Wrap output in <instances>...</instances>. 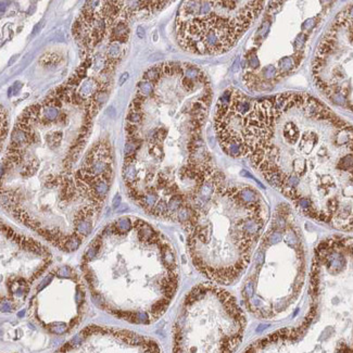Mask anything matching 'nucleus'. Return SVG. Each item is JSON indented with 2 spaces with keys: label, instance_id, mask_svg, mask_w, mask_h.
<instances>
[{
  "label": "nucleus",
  "instance_id": "f257e3e1",
  "mask_svg": "<svg viewBox=\"0 0 353 353\" xmlns=\"http://www.w3.org/2000/svg\"><path fill=\"white\" fill-rule=\"evenodd\" d=\"M241 157L307 218L353 232V125L305 92L251 103Z\"/></svg>",
  "mask_w": 353,
  "mask_h": 353
},
{
  "label": "nucleus",
  "instance_id": "f03ea898",
  "mask_svg": "<svg viewBox=\"0 0 353 353\" xmlns=\"http://www.w3.org/2000/svg\"><path fill=\"white\" fill-rule=\"evenodd\" d=\"M81 269L96 305L137 325L159 320L179 290V263L171 243L148 223L128 216L96 237Z\"/></svg>",
  "mask_w": 353,
  "mask_h": 353
},
{
  "label": "nucleus",
  "instance_id": "7ed1b4c3",
  "mask_svg": "<svg viewBox=\"0 0 353 353\" xmlns=\"http://www.w3.org/2000/svg\"><path fill=\"white\" fill-rule=\"evenodd\" d=\"M307 294L296 325L260 338L243 353H353V237L330 236L315 247Z\"/></svg>",
  "mask_w": 353,
  "mask_h": 353
},
{
  "label": "nucleus",
  "instance_id": "20e7f679",
  "mask_svg": "<svg viewBox=\"0 0 353 353\" xmlns=\"http://www.w3.org/2000/svg\"><path fill=\"white\" fill-rule=\"evenodd\" d=\"M268 222V207L248 185H228L198 194L183 223L194 268L211 282L230 285L248 270Z\"/></svg>",
  "mask_w": 353,
  "mask_h": 353
},
{
  "label": "nucleus",
  "instance_id": "39448f33",
  "mask_svg": "<svg viewBox=\"0 0 353 353\" xmlns=\"http://www.w3.org/2000/svg\"><path fill=\"white\" fill-rule=\"evenodd\" d=\"M258 246L241 290L243 305L259 320H279L297 305L307 277L305 246L290 211L273 219Z\"/></svg>",
  "mask_w": 353,
  "mask_h": 353
},
{
  "label": "nucleus",
  "instance_id": "423d86ee",
  "mask_svg": "<svg viewBox=\"0 0 353 353\" xmlns=\"http://www.w3.org/2000/svg\"><path fill=\"white\" fill-rule=\"evenodd\" d=\"M239 301L218 285L194 286L186 294L173 326V353H235L246 332Z\"/></svg>",
  "mask_w": 353,
  "mask_h": 353
},
{
  "label": "nucleus",
  "instance_id": "0eeeda50",
  "mask_svg": "<svg viewBox=\"0 0 353 353\" xmlns=\"http://www.w3.org/2000/svg\"><path fill=\"white\" fill-rule=\"evenodd\" d=\"M264 1H184L177 12L179 46L196 54L233 48L264 9Z\"/></svg>",
  "mask_w": 353,
  "mask_h": 353
},
{
  "label": "nucleus",
  "instance_id": "6e6552de",
  "mask_svg": "<svg viewBox=\"0 0 353 353\" xmlns=\"http://www.w3.org/2000/svg\"><path fill=\"white\" fill-rule=\"evenodd\" d=\"M312 79L332 105L353 113V3L337 13L321 37Z\"/></svg>",
  "mask_w": 353,
  "mask_h": 353
},
{
  "label": "nucleus",
  "instance_id": "1a4fd4ad",
  "mask_svg": "<svg viewBox=\"0 0 353 353\" xmlns=\"http://www.w3.org/2000/svg\"><path fill=\"white\" fill-rule=\"evenodd\" d=\"M86 290L82 277L71 266L49 272L30 301L34 322L56 335L74 330L84 316Z\"/></svg>",
  "mask_w": 353,
  "mask_h": 353
},
{
  "label": "nucleus",
  "instance_id": "9d476101",
  "mask_svg": "<svg viewBox=\"0 0 353 353\" xmlns=\"http://www.w3.org/2000/svg\"><path fill=\"white\" fill-rule=\"evenodd\" d=\"M3 235L12 243L13 250L3 247L1 254V310L17 311L31 294L34 283L44 275L52 256L39 241L1 226Z\"/></svg>",
  "mask_w": 353,
  "mask_h": 353
},
{
  "label": "nucleus",
  "instance_id": "9b49d317",
  "mask_svg": "<svg viewBox=\"0 0 353 353\" xmlns=\"http://www.w3.org/2000/svg\"><path fill=\"white\" fill-rule=\"evenodd\" d=\"M54 353H161L156 341L131 330L90 325Z\"/></svg>",
  "mask_w": 353,
  "mask_h": 353
},
{
  "label": "nucleus",
  "instance_id": "f8f14e48",
  "mask_svg": "<svg viewBox=\"0 0 353 353\" xmlns=\"http://www.w3.org/2000/svg\"><path fill=\"white\" fill-rule=\"evenodd\" d=\"M28 134H26L23 128H18L12 132V136H11L12 148L20 149L21 147L28 143Z\"/></svg>",
  "mask_w": 353,
  "mask_h": 353
},
{
  "label": "nucleus",
  "instance_id": "ddd939ff",
  "mask_svg": "<svg viewBox=\"0 0 353 353\" xmlns=\"http://www.w3.org/2000/svg\"><path fill=\"white\" fill-rule=\"evenodd\" d=\"M96 90H97V83L92 80V79H86V80H84V82L81 84L79 94H80L82 98H88L90 97Z\"/></svg>",
  "mask_w": 353,
  "mask_h": 353
},
{
  "label": "nucleus",
  "instance_id": "4468645a",
  "mask_svg": "<svg viewBox=\"0 0 353 353\" xmlns=\"http://www.w3.org/2000/svg\"><path fill=\"white\" fill-rule=\"evenodd\" d=\"M154 90V85L152 82L149 81L143 80L139 83V92L143 97H148Z\"/></svg>",
  "mask_w": 353,
  "mask_h": 353
},
{
  "label": "nucleus",
  "instance_id": "2eb2a0df",
  "mask_svg": "<svg viewBox=\"0 0 353 353\" xmlns=\"http://www.w3.org/2000/svg\"><path fill=\"white\" fill-rule=\"evenodd\" d=\"M112 34L117 39H125L128 35V26L124 23L117 24V26L113 28Z\"/></svg>",
  "mask_w": 353,
  "mask_h": 353
},
{
  "label": "nucleus",
  "instance_id": "dca6fc26",
  "mask_svg": "<svg viewBox=\"0 0 353 353\" xmlns=\"http://www.w3.org/2000/svg\"><path fill=\"white\" fill-rule=\"evenodd\" d=\"M121 45L119 43H111L107 49V56L109 59H118L121 56Z\"/></svg>",
  "mask_w": 353,
  "mask_h": 353
},
{
  "label": "nucleus",
  "instance_id": "f3484780",
  "mask_svg": "<svg viewBox=\"0 0 353 353\" xmlns=\"http://www.w3.org/2000/svg\"><path fill=\"white\" fill-rule=\"evenodd\" d=\"M43 115H44V118L46 119V120L54 121V119H57V117L59 115V109L54 107V105H47L44 109Z\"/></svg>",
  "mask_w": 353,
  "mask_h": 353
},
{
  "label": "nucleus",
  "instance_id": "a211bd4d",
  "mask_svg": "<svg viewBox=\"0 0 353 353\" xmlns=\"http://www.w3.org/2000/svg\"><path fill=\"white\" fill-rule=\"evenodd\" d=\"M141 119H143V117H141V113L136 112V111H133V112L128 115V122H131L133 124L141 123Z\"/></svg>",
  "mask_w": 353,
  "mask_h": 353
},
{
  "label": "nucleus",
  "instance_id": "6ab92c4d",
  "mask_svg": "<svg viewBox=\"0 0 353 353\" xmlns=\"http://www.w3.org/2000/svg\"><path fill=\"white\" fill-rule=\"evenodd\" d=\"M108 99V92H97L95 95V103H97L98 105H103V103L107 101Z\"/></svg>",
  "mask_w": 353,
  "mask_h": 353
},
{
  "label": "nucleus",
  "instance_id": "aec40b11",
  "mask_svg": "<svg viewBox=\"0 0 353 353\" xmlns=\"http://www.w3.org/2000/svg\"><path fill=\"white\" fill-rule=\"evenodd\" d=\"M105 67V62L103 57H97V58H95V60H94V69H95V71H101Z\"/></svg>",
  "mask_w": 353,
  "mask_h": 353
},
{
  "label": "nucleus",
  "instance_id": "412c9836",
  "mask_svg": "<svg viewBox=\"0 0 353 353\" xmlns=\"http://www.w3.org/2000/svg\"><path fill=\"white\" fill-rule=\"evenodd\" d=\"M21 88H22V83L21 82H16L14 83V85H13L12 88L9 90V97H11L12 96V94H14V95H17L19 92H20Z\"/></svg>",
  "mask_w": 353,
  "mask_h": 353
},
{
  "label": "nucleus",
  "instance_id": "4be33fe9",
  "mask_svg": "<svg viewBox=\"0 0 353 353\" xmlns=\"http://www.w3.org/2000/svg\"><path fill=\"white\" fill-rule=\"evenodd\" d=\"M128 79H130V74L128 72H124L123 74L121 75L120 80H119V85L122 86L124 83L128 82Z\"/></svg>",
  "mask_w": 353,
  "mask_h": 353
},
{
  "label": "nucleus",
  "instance_id": "5701e85b",
  "mask_svg": "<svg viewBox=\"0 0 353 353\" xmlns=\"http://www.w3.org/2000/svg\"><path fill=\"white\" fill-rule=\"evenodd\" d=\"M43 26H44V23L43 22H39V23L36 24L35 28H34L33 30V37L34 36L37 35V34H39V32L41 31V28H43Z\"/></svg>",
  "mask_w": 353,
  "mask_h": 353
},
{
  "label": "nucleus",
  "instance_id": "b1692460",
  "mask_svg": "<svg viewBox=\"0 0 353 353\" xmlns=\"http://www.w3.org/2000/svg\"><path fill=\"white\" fill-rule=\"evenodd\" d=\"M136 34H137L139 39H145V35H146V33H145V28H143V26H139L137 30H136Z\"/></svg>",
  "mask_w": 353,
  "mask_h": 353
},
{
  "label": "nucleus",
  "instance_id": "393cba45",
  "mask_svg": "<svg viewBox=\"0 0 353 353\" xmlns=\"http://www.w3.org/2000/svg\"><path fill=\"white\" fill-rule=\"evenodd\" d=\"M121 198L120 196H117V198H115L114 201H113V205H114V207H118L119 203H120Z\"/></svg>",
  "mask_w": 353,
  "mask_h": 353
}]
</instances>
